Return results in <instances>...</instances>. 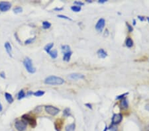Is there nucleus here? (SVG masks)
Segmentation results:
<instances>
[{"label": "nucleus", "instance_id": "31", "mask_svg": "<svg viewBox=\"0 0 149 131\" xmlns=\"http://www.w3.org/2000/svg\"><path fill=\"white\" fill-rule=\"evenodd\" d=\"M127 28L128 30H129V32H132L133 30V27H132L130 24H129L128 23H127Z\"/></svg>", "mask_w": 149, "mask_h": 131}, {"label": "nucleus", "instance_id": "14", "mask_svg": "<svg viewBox=\"0 0 149 131\" xmlns=\"http://www.w3.org/2000/svg\"><path fill=\"white\" fill-rule=\"evenodd\" d=\"M72 54V52L70 51L66 53H64V56H63V60L66 61V62H69L71 58Z\"/></svg>", "mask_w": 149, "mask_h": 131}, {"label": "nucleus", "instance_id": "17", "mask_svg": "<svg viewBox=\"0 0 149 131\" xmlns=\"http://www.w3.org/2000/svg\"><path fill=\"white\" fill-rule=\"evenodd\" d=\"M75 127L76 125L74 123H72L70 125H67L66 128H65V131H74L75 130Z\"/></svg>", "mask_w": 149, "mask_h": 131}, {"label": "nucleus", "instance_id": "7", "mask_svg": "<svg viewBox=\"0 0 149 131\" xmlns=\"http://www.w3.org/2000/svg\"><path fill=\"white\" fill-rule=\"evenodd\" d=\"M123 119V116L121 113H117V114H114L111 119L112 125H117L121 122V120Z\"/></svg>", "mask_w": 149, "mask_h": 131}, {"label": "nucleus", "instance_id": "32", "mask_svg": "<svg viewBox=\"0 0 149 131\" xmlns=\"http://www.w3.org/2000/svg\"><path fill=\"white\" fill-rule=\"evenodd\" d=\"M138 18L140 19V21H145V18L144 17H143V16H138Z\"/></svg>", "mask_w": 149, "mask_h": 131}, {"label": "nucleus", "instance_id": "5", "mask_svg": "<svg viewBox=\"0 0 149 131\" xmlns=\"http://www.w3.org/2000/svg\"><path fill=\"white\" fill-rule=\"evenodd\" d=\"M45 111L48 114L52 116H55L57 114H59L60 112V109L59 108L55 107L54 106L52 105H46L45 107Z\"/></svg>", "mask_w": 149, "mask_h": 131}, {"label": "nucleus", "instance_id": "13", "mask_svg": "<svg viewBox=\"0 0 149 131\" xmlns=\"http://www.w3.org/2000/svg\"><path fill=\"white\" fill-rule=\"evenodd\" d=\"M97 54V56H99V58H105L106 56H107V52H106L104 49H102V48L98 50Z\"/></svg>", "mask_w": 149, "mask_h": 131}, {"label": "nucleus", "instance_id": "8", "mask_svg": "<svg viewBox=\"0 0 149 131\" xmlns=\"http://www.w3.org/2000/svg\"><path fill=\"white\" fill-rule=\"evenodd\" d=\"M11 4L7 1H1L0 2V11L2 12H5L11 9Z\"/></svg>", "mask_w": 149, "mask_h": 131}, {"label": "nucleus", "instance_id": "16", "mask_svg": "<svg viewBox=\"0 0 149 131\" xmlns=\"http://www.w3.org/2000/svg\"><path fill=\"white\" fill-rule=\"evenodd\" d=\"M53 46H54V43H49V44H48L45 46L44 49L46 52V53L48 54L51 51V49H52Z\"/></svg>", "mask_w": 149, "mask_h": 131}, {"label": "nucleus", "instance_id": "19", "mask_svg": "<svg viewBox=\"0 0 149 131\" xmlns=\"http://www.w3.org/2000/svg\"><path fill=\"white\" fill-rule=\"evenodd\" d=\"M126 46L128 48H131L133 46V41L130 37H128L126 40Z\"/></svg>", "mask_w": 149, "mask_h": 131}, {"label": "nucleus", "instance_id": "41", "mask_svg": "<svg viewBox=\"0 0 149 131\" xmlns=\"http://www.w3.org/2000/svg\"><path fill=\"white\" fill-rule=\"evenodd\" d=\"M107 127L105 126V129L104 130V131H107Z\"/></svg>", "mask_w": 149, "mask_h": 131}, {"label": "nucleus", "instance_id": "10", "mask_svg": "<svg viewBox=\"0 0 149 131\" xmlns=\"http://www.w3.org/2000/svg\"><path fill=\"white\" fill-rule=\"evenodd\" d=\"M63 125V121L62 119H57L55 121L54 123V126H55V129L57 131H60Z\"/></svg>", "mask_w": 149, "mask_h": 131}, {"label": "nucleus", "instance_id": "22", "mask_svg": "<svg viewBox=\"0 0 149 131\" xmlns=\"http://www.w3.org/2000/svg\"><path fill=\"white\" fill-rule=\"evenodd\" d=\"M45 93V92L44 91L39 90L37 91L36 92L33 93V95H35V97H41V96H43Z\"/></svg>", "mask_w": 149, "mask_h": 131}, {"label": "nucleus", "instance_id": "9", "mask_svg": "<svg viewBox=\"0 0 149 131\" xmlns=\"http://www.w3.org/2000/svg\"><path fill=\"white\" fill-rule=\"evenodd\" d=\"M69 78L72 79V80H80V79H84V75L81 73H74L70 74L68 76Z\"/></svg>", "mask_w": 149, "mask_h": 131}, {"label": "nucleus", "instance_id": "2", "mask_svg": "<svg viewBox=\"0 0 149 131\" xmlns=\"http://www.w3.org/2000/svg\"><path fill=\"white\" fill-rule=\"evenodd\" d=\"M23 65L27 71L30 73H34L36 72V69L32 64V62L30 58L26 57L23 60Z\"/></svg>", "mask_w": 149, "mask_h": 131}, {"label": "nucleus", "instance_id": "26", "mask_svg": "<svg viewBox=\"0 0 149 131\" xmlns=\"http://www.w3.org/2000/svg\"><path fill=\"white\" fill-rule=\"evenodd\" d=\"M13 11L15 13H20L23 11V8L21 7H16L13 9Z\"/></svg>", "mask_w": 149, "mask_h": 131}, {"label": "nucleus", "instance_id": "43", "mask_svg": "<svg viewBox=\"0 0 149 131\" xmlns=\"http://www.w3.org/2000/svg\"><path fill=\"white\" fill-rule=\"evenodd\" d=\"M147 20H148V21H149V17H147Z\"/></svg>", "mask_w": 149, "mask_h": 131}, {"label": "nucleus", "instance_id": "11", "mask_svg": "<svg viewBox=\"0 0 149 131\" xmlns=\"http://www.w3.org/2000/svg\"><path fill=\"white\" fill-rule=\"evenodd\" d=\"M5 48V50L7 52V54H9V56H12V54H11V51H12V47H11V44L9 43V42H6L4 44Z\"/></svg>", "mask_w": 149, "mask_h": 131}, {"label": "nucleus", "instance_id": "3", "mask_svg": "<svg viewBox=\"0 0 149 131\" xmlns=\"http://www.w3.org/2000/svg\"><path fill=\"white\" fill-rule=\"evenodd\" d=\"M23 120H24L27 123H29L32 127H35L37 125V121L33 116H30L29 115H23L22 116Z\"/></svg>", "mask_w": 149, "mask_h": 131}, {"label": "nucleus", "instance_id": "38", "mask_svg": "<svg viewBox=\"0 0 149 131\" xmlns=\"http://www.w3.org/2000/svg\"><path fill=\"white\" fill-rule=\"evenodd\" d=\"M145 109H146L147 111H149V104H147V105L145 106Z\"/></svg>", "mask_w": 149, "mask_h": 131}, {"label": "nucleus", "instance_id": "27", "mask_svg": "<svg viewBox=\"0 0 149 131\" xmlns=\"http://www.w3.org/2000/svg\"><path fill=\"white\" fill-rule=\"evenodd\" d=\"M35 39H36V37L29 38V39H27V41H25V44H30V43H33V42L35 41Z\"/></svg>", "mask_w": 149, "mask_h": 131}, {"label": "nucleus", "instance_id": "20", "mask_svg": "<svg viewBox=\"0 0 149 131\" xmlns=\"http://www.w3.org/2000/svg\"><path fill=\"white\" fill-rule=\"evenodd\" d=\"M61 49H62V51L63 53H66V52L70 51V46L68 45L62 46Z\"/></svg>", "mask_w": 149, "mask_h": 131}, {"label": "nucleus", "instance_id": "34", "mask_svg": "<svg viewBox=\"0 0 149 131\" xmlns=\"http://www.w3.org/2000/svg\"><path fill=\"white\" fill-rule=\"evenodd\" d=\"M63 9L62 7H61V8H59V7H56V8H54V11H62Z\"/></svg>", "mask_w": 149, "mask_h": 131}, {"label": "nucleus", "instance_id": "40", "mask_svg": "<svg viewBox=\"0 0 149 131\" xmlns=\"http://www.w3.org/2000/svg\"><path fill=\"white\" fill-rule=\"evenodd\" d=\"M136 25V21H135V19L133 20V25Z\"/></svg>", "mask_w": 149, "mask_h": 131}, {"label": "nucleus", "instance_id": "23", "mask_svg": "<svg viewBox=\"0 0 149 131\" xmlns=\"http://www.w3.org/2000/svg\"><path fill=\"white\" fill-rule=\"evenodd\" d=\"M51 27V23L48 21H43V28L44 29H48Z\"/></svg>", "mask_w": 149, "mask_h": 131}, {"label": "nucleus", "instance_id": "35", "mask_svg": "<svg viewBox=\"0 0 149 131\" xmlns=\"http://www.w3.org/2000/svg\"><path fill=\"white\" fill-rule=\"evenodd\" d=\"M106 1H107V0H99L98 1L99 3H105Z\"/></svg>", "mask_w": 149, "mask_h": 131}, {"label": "nucleus", "instance_id": "24", "mask_svg": "<svg viewBox=\"0 0 149 131\" xmlns=\"http://www.w3.org/2000/svg\"><path fill=\"white\" fill-rule=\"evenodd\" d=\"M71 9L74 12H80L81 11V7L77 6V5H74V6L71 7Z\"/></svg>", "mask_w": 149, "mask_h": 131}, {"label": "nucleus", "instance_id": "37", "mask_svg": "<svg viewBox=\"0 0 149 131\" xmlns=\"http://www.w3.org/2000/svg\"><path fill=\"white\" fill-rule=\"evenodd\" d=\"M0 76H1V77H2L3 78H5V76L4 75V72H1V73H0Z\"/></svg>", "mask_w": 149, "mask_h": 131}, {"label": "nucleus", "instance_id": "12", "mask_svg": "<svg viewBox=\"0 0 149 131\" xmlns=\"http://www.w3.org/2000/svg\"><path fill=\"white\" fill-rule=\"evenodd\" d=\"M120 105H121V107L123 109H127L128 107H129L127 99H126V98H123V99H121Z\"/></svg>", "mask_w": 149, "mask_h": 131}, {"label": "nucleus", "instance_id": "33", "mask_svg": "<svg viewBox=\"0 0 149 131\" xmlns=\"http://www.w3.org/2000/svg\"><path fill=\"white\" fill-rule=\"evenodd\" d=\"M85 105L86 106V107H88L89 109H92V107H91V104H89V103H86V104Z\"/></svg>", "mask_w": 149, "mask_h": 131}, {"label": "nucleus", "instance_id": "1", "mask_svg": "<svg viewBox=\"0 0 149 131\" xmlns=\"http://www.w3.org/2000/svg\"><path fill=\"white\" fill-rule=\"evenodd\" d=\"M45 83L48 85L52 86H59L62 85L64 83V80L60 77L55 76V75H50L48 76L45 80Z\"/></svg>", "mask_w": 149, "mask_h": 131}, {"label": "nucleus", "instance_id": "4", "mask_svg": "<svg viewBox=\"0 0 149 131\" xmlns=\"http://www.w3.org/2000/svg\"><path fill=\"white\" fill-rule=\"evenodd\" d=\"M27 123L24 120H17L15 123V127L18 131H25L27 129Z\"/></svg>", "mask_w": 149, "mask_h": 131}, {"label": "nucleus", "instance_id": "18", "mask_svg": "<svg viewBox=\"0 0 149 131\" xmlns=\"http://www.w3.org/2000/svg\"><path fill=\"white\" fill-rule=\"evenodd\" d=\"M50 57L52 58V59H56L58 56V52H57V50H51L48 53Z\"/></svg>", "mask_w": 149, "mask_h": 131}, {"label": "nucleus", "instance_id": "29", "mask_svg": "<svg viewBox=\"0 0 149 131\" xmlns=\"http://www.w3.org/2000/svg\"><path fill=\"white\" fill-rule=\"evenodd\" d=\"M57 17H59V18H61V19H65L70 20V21H72V19H70V17H67V16H65V15H57Z\"/></svg>", "mask_w": 149, "mask_h": 131}, {"label": "nucleus", "instance_id": "6", "mask_svg": "<svg viewBox=\"0 0 149 131\" xmlns=\"http://www.w3.org/2000/svg\"><path fill=\"white\" fill-rule=\"evenodd\" d=\"M105 19H103V18L99 19L97 23H96V25H95V29L98 32H102V30H104V27H105Z\"/></svg>", "mask_w": 149, "mask_h": 131}, {"label": "nucleus", "instance_id": "25", "mask_svg": "<svg viewBox=\"0 0 149 131\" xmlns=\"http://www.w3.org/2000/svg\"><path fill=\"white\" fill-rule=\"evenodd\" d=\"M63 115L66 116V117L70 116V109H68V108L65 109L64 110V111H63Z\"/></svg>", "mask_w": 149, "mask_h": 131}, {"label": "nucleus", "instance_id": "21", "mask_svg": "<svg viewBox=\"0 0 149 131\" xmlns=\"http://www.w3.org/2000/svg\"><path fill=\"white\" fill-rule=\"evenodd\" d=\"M25 97V91L22 89V90L20 91L19 92V93H18L17 99H19V100H21V99H22Z\"/></svg>", "mask_w": 149, "mask_h": 131}, {"label": "nucleus", "instance_id": "28", "mask_svg": "<svg viewBox=\"0 0 149 131\" xmlns=\"http://www.w3.org/2000/svg\"><path fill=\"white\" fill-rule=\"evenodd\" d=\"M128 94H129V93H123V94L119 95H118V96L116 97V99H117V100H119V99H123V98H125V95H127Z\"/></svg>", "mask_w": 149, "mask_h": 131}, {"label": "nucleus", "instance_id": "30", "mask_svg": "<svg viewBox=\"0 0 149 131\" xmlns=\"http://www.w3.org/2000/svg\"><path fill=\"white\" fill-rule=\"evenodd\" d=\"M74 3L77 5V6H82V5H84V3L82 2V1H74Z\"/></svg>", "mask_w": 149, "mask_h": 131}, {"label": "nucleus", "instance_id": "42", "mask_svg": "<svg viewBox=\"0 0 149 131\" xmlns=\"http://www.w3.org/2000/svg\"><path fill=\"white\" fill-rule=\"evenodd\" d=\"M86 1H87V2H88V3H91V2H92V1H91V0H87Z\"/></svg>", "mask_w": 149, "mask_h": 131}, {"label": "nucleus", "instance_id": "36", "mask_svg": "<svg viewBox=\"0 0 149 131\" xmlns=\"http://www.w3.org/2000/svg\"><path fill=\"white\" fill-rule=\"evenodd\" d=\"M32 94H33V93H32L31 91H29L28 93H27V96H29V95H31Z\"/></svg>", "mask_w": 149, "mask_h": 131}, {"label": "nucleus", "instance_id": "15", "mask_svg": "<svg viewBox=\"0 0 149 131\" xmlns=\"http://www.w3.org/2000/svg\"><path fill=\"white\" fill-rule=\"evenodd\" d=\"M5 99L7 100V101L9 103H12L14 101L12 95L9 93H5Z\"/></svg>", "mask_w": 149, "mask_h": 131}, {"label": "nucleus", "instance_id": "39", "mask_svg": "<svg viewBox=\"0 0 149 131\" xmlns=\"http://www.w3.org/2000/svg\"><path fill=\"white\" fill-rule=\"evenodd\" d=\"M3 110V107L2 105H1V102H0V112L2 111Z\"/></svg>", "mask_w": 149, "mask_h": 131}]
</instances>
